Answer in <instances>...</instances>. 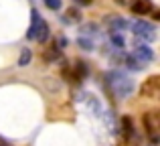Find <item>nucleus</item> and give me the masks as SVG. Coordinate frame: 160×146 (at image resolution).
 <instances>
[{"instance_id":"obj_1","label":"nucleus","mask_w":160,"mask_h":146,"mask_svg":"<svg viewBox=\"0 0 160 146\" xmlns=\"http://www.w3.org/2000/svg\"><path fill=\"white\" fill-rule=\"evenodd\" d=\"M106 79L109 83V87H112V91L118 95V98H130L134 91V81L130 77H126L124 73L120 71H108L106 73Z\"/></svg>"},{"instance_id":"obj_3","label":"nucleus","mask_w":160,"mask_h":146,"mask_svg":"<svg viewBox=\"0 0 160 146\" xmlns=\"http://www.w3.org/2000/svg\"><path fill=\"white\" fill-rule=\"evenodd\" d=\"M132 31H134V35H136L138 39H144V41H154L156 39V27H154L152 23H148V20H144V18L136 20L134 27H132Z\"/></svg>"},{"instance_id":"obj_8","label":"nucleus","mask_w":160,"mask_h":146,"mask_svg":"<svg viewBox=\"0 0 160 146\" xmlns=\"http://www.w3.org/2000/svg\"><path fill=\"white\" fill-rule=\"evenodd\" d=\"M120 128H122V138L126 140V142H132L134 140V122L130 116H124V118L120 120Z\"/></svg>"},{"instance_id":"obj_17","label":"nucleus","mask_w":160,"mask_h":146,"mask_svg":"<svg viewBox=\"0 0 160 146\" xmlns=\"http://www.w3.org/2000/svg\"><path fill=\"white\" fill-rule=\"evenodd\" d=\"M109 41H112V43L116 45L118 49H124V45H126V43H124V39H122L118 33H113V31H109Z\"/></svg>"},{"instance_id":"obj_7","label":"nucleus","mask_w":160,"mask_h":146,"mask_svg":"<svg viewBox=\"0 0 160 146\" xmlns=\"http://www.w3.org/2000/svg\"><path fill=\"white\" fill-rule=\"evenodd\" d=\"M130 8H132L134 14L146 16L154 10V4H152V0H132V2H130Z\"/></svg>"},{"instance_id":"obj_18","label":"nucleus","mask_w":160,"mask_h":146,"mask_svg":"<svg viewBox=\"0 0 160 146\" xmlns=\"http://www.w3.org/2000/svg\"><path fill=\"white\" fill-rule=\"evenodd\" d=\"M77 45L83 49V51H91V49H93V43H91V39H85V37H79V39H77Z\"/></svg>"},{"instance_id":"obj_5","label":"nucleus","mask_w":160,"mask_h":146,"mask_svg":"<svg viewBox=\"0 0 160 146\" xmlns=\"http://www.w3.org/2000/svg\"><path fill=\"white\" fill-rule=\"evenodd\" d=\"M132 55L136 57L140 63H144V65H146V63H152V61H154V51H152V49H150L146 43H138Z\"/></svg>"},{"instance_id":"obj_2","label":"nucleus","mask_w":160,"mask_h":146,"mask_svg":"<svg viewBox=\"0 0 160 146\" xmlns=\"http://www.w3.org/2000/svg\"><path fill=\"white\" fill-rule=\"evenodd\" d=\"M142 124H144V132L148 136L150 144L148 146H158V130H160V118H158V112H146L142 116Z\"/></svg>"},{"instance_id":"obj_4","label":"nucleus","mask_w":160,"mask_h":146,"mask_svg":"<svg viewBox=\"0 0 160 146\" xmlns=\"http://www.w3.org/2000/svg\"><path fill=\"white\" fill-rule=\"evenodd\" d=\"M43 23H45V20H43V16H41V12L37 10V8H32V10H31V27H28V33H27L28 41H37V35H39Z\"/></svg>"},{"instance_id":"obj_21","label":"nucleus","mask_w":160,"mask_h":146,"mask_svg":"<svg viewBox=\"0 0 160 146\" xmlns=\"http://www.w3.org/2000/svg\"><path fill=\"white\" fill-rule=\"evenodd\" d=\"M67 43H69V41H67L65 37H61V39L57 41V47H59V49H65V47H67Z\"/></svg>"},{"instance_id":"obj_10","label":"nucleus","mask_w":160,"mask_h":146,"mask_svg":"<svg viewBox=\"0 0 160 146\" xmlns=\"http://www.w3.org/2000/svg\"><path fill=\"white\" fill-rule=\"evenodd\" d=\"M87 75H89V67H87V63H85V61H77V63H75V73L71 75L73 81H81V79H85Z\"/></svg>"},{"instance_id":"obj_16","label":"nucleus","mask_w":160,"mask_h":146,"mask_svg":"<svg viewBox=\"0 0 160 146\" xmlns=\"http://www.w3.org/2000/svg\"><path fill=\"white\" fill-rule=\"evenodd\" d=\"M81 33L83 35L81 37H93V33H98V27H95V23H89V24H83V28H81Z\"/></svg>"},{"instance_id":"obj_13","label":"nucleus","mask_w":160,"mask_h":146,"mask_svg":"<svg viewBox=\"0 0 160 146\" xmlns=\"http://www.w3.org/2000/svg\"><path fill=\"white\" fill-rule=\"evenodd\" d=\"M31 59H32L31 49H22V51H20V57H18V67H27V65L31 63Z\"/></svg>"},{"instance_id":"obj_20","label":"nucleus","mask_w":160,"mask_h":146,"mask_svg":"<svg viewBox=\"0 0 160 146\" xmlns=\"http://www.w3.org/2000/svg\"><path fill=\"white\" fill-rule=\"evenodd\" d=\"M75 4H77V6H91V2H93V0H73Z\"/></svg>"},{"instance_id":"obj_9","label":"nucleus","mask_w":160,"mask_h":146,"mask_svg":"<svg viewBox=\"0 0 160 146\" xmlns=\"http://www.w3.org/2000/svg\"><path fill=\"white\" fill-rule=\"evenodd\" d=\"M106 23H108V27L112 28L113 33H118V31H126V28H128V20L122 18V16H118V14H109L108 18H106Z\"/></svg>"},{"instance_id":"obj_6","label":"nucleus","mask_w":160,"mask_h":146,"mask_svg":"<svg viewBox=\"0 0 160 146\" xmlns=\"http://www.w3.org/2000/svg\"><path fill=\"white\" fill-rule=\"evenodd\" d=\"M158 89H160V79H158V75H152L148 81H144L140 93H142V98H156Z\"/></svg>"},{"instance_id":"obj_12","label":"nucleus","mask_w":160,"mask_h":146,"mask_svg":"<svg viewBox=\"0 0 160 146\" xmlns=\"http://www.w3.org/2000/svg\"><path fill=\"white\" fill-rule=\"evenodd\" d=\"M124 63H126V67H128L130 71H142V69H144V63H140V61H138L132 53H130V55H126Z\"/></svg>"},{"instance_id":"obj_11","label":"nucleus","mask_w":160,"mask_h":146,"mask_svg":"<svg viewBox=\"0 0 160 146\" xmlns=\"http://www.w3.org/2000/svg\"><path fill=\"white\" fill-rule=\"evenodd\" d=\"M59 57H61V49L57 47V43H53V45H51V49H47V51L43 53V59L47 61V63L59 61Z\"/></svg>"},{"instance_id":"obj_24","label":"nucleus","mask_w":160,"mask_h":146,"mask_svg":"<svg viewBox=\"0 0 160 146\" xmlns=\"http://www.w3.org/2000/svg\"><path fill=\"white\" fill-rule=\"evenodd\" d=\"M0 146H8V142H4V140L0 138Z\"/></svg>"},{"instance_id":"obj_14","label":"nucleus","mask_w":160,"mask_h":146,"mask_svg":"<svg viewBox=\"0 0 160 146\" xmlns=\"http://www.w3.org/2000/svg\"><path fill=\"white\" fill-rule=\"evenodd\" d=\"M49 37H51V28H49V24H47V23H43V27H41L39 35H37V41H39V43H45Z\"/></svg>"},{"instance_id":"obj_19","label":"nucleus","mask_w":160,"mask_h":146,"mask_svg":"<svg viewBox=\"0 0 160 146\" xmlns=\"http://www.w3.org/2000/svg\"><path fill=\"white\" fill-rule=\"evenodd\" d=\"M45 4H47V8H51V10H59L61 8V0H43Z\"/></svg>"},{"instance_id":"obj_22","label":"nucleus","mask_w":160,"mask_h":146,"mask_svg":"<svg viewBox=\"0 0 160 146\" xmlns=\"http://www.w3.org/2000/svg\"><path fill=\"white\" fill-rule=\"evenodd\" d=\"M116 2L120 4V6H128V4H130V0H116Z\"/></svg>"},{"instance_id":"obj_23","label":"nucleus","mask_w":160,"mask_h":146,"mask_svg":"<svg viewBox=\"0 0 160 146\" xmlns=\"http://www.w3.org/2000/svg\"><path fill=\"white\" fill-rule=\"evenodd\" d=\"M152 18H154V20H158V18H160V12H156V10H152Z\"/></svg>"},{"instance_id":"obj_15","label":"nucleus","mask_w":160,"mask_h":146,"mask_svg":"<svg viewBox=\"0 0 160 146\" xmlns=\"http://www.w3.org/2000/svg\"><path fill=\"white\" fill-rule=\"evenodd\" d=\"M65 16H69V18H67V23H69V20H73V23H79V20H81V12H79L75 6H71L69 10L65 12Z\"/></svg>"}]
</instances>
